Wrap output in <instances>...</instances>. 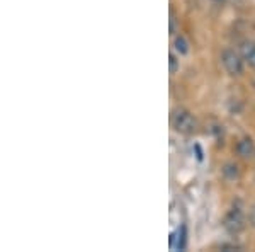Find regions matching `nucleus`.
<instances>
[{
    "mask_svg": "<svg viewBox=\"0 0 255 252\" xmlns=\"http://www.w3.org/2000/svg\"><path fill=\"white\" fill-rule=\"evenodd\" d=\"M170 121H172V126H174V130L177 133L191 135L197 130L196 118L186 109H175L174 113H172Z\"/></svg>",
    "mask_w": 255,
    "mask_h": 252,
    "instance_id": "nucleus-1",
    "label": "nucleus"
},
{
    "mask_svg": "<svg viewBox=\"0 0 255 252\" xmlns=\"http://www.w3.org/2000/svg\"><path fill=\"white\" fill-rule=\"evenodd\" d=\"M221 61H223V67L230 75L240 77L244 73V61H242L240 55L233 51V49H225L221 53Z\"/></svg>",
    "mask_w": 255,
    "mask_h": 252,
    "instance_id": "nucleus-2",
    "label": "nucleus"
},
{
    "mask_svg": "<svg viewBox=\"0 0 255 252\" xmlns=\"http://www.w3.org/2000/svg\"><path fill=\"white\" fill-rule=\"evenodd\" d=\"M225 225H226V229H228L230 232H240V230L244 229V225H245V218H244L242 210L233 208L232 212L228 213V217H226Z\"/></svg>",
    "mask_w": 255,
    "mask_h": 252,
    "instance_id": "nucleus-3",
    "label": "nucleus"
},
{
    "mask_svg": "<svg viewBox=\"0 0 255 252\" xmlns=\"http://www.w3.org/2000/svg\"><path fill=\"white\" fill-rule=\"evenodd\" d=\"M240 53H242V58H244L252 68H255V43L254 41H242Z\"/></svg>",
    "mask_w": 255,
    "mask_h": 252,
    "instance_id": "nucleus-4",
    "label": "nucleus"
},
{
    "mask_svg": "<svg viewBox=\"0 0 255 252\" xmlns=\"http://www.w3.org/2000/svg\"><path fill=\"white\" fill-rule=\"evenodd\" d=\"M237 154L244 159H250L255 154V145L250 138H242L240 142L237 143Z\"/></svg>",
    "mask_w": 255,
    "mask_h": 252,
    "instance_id": "nucleus-5",
    "label": "nucleus"
},
{
    "mask_svg": "<svg viewBox=\"0 0 255 252\" xmlns=\"http://www.w3.org/2000/svg\"><path fill=\"white\" fill-rule=\"evenodd\" d=\"M174 49L179 55H187L189 53V43H187V39L184 38L182 34H179V36H175V39H174Z\"/></svg>",
    "mask_w": 255,
    "mask_h": 252,
    "instance_id": "nucleus-6",
    "label": "nucleus"
},
{
    "mask_svg": "<svg viewBox=\"0 0 255 252\" xmlns=\"http://www.w3.org/2000/svg\"><path fill=\"white\" fill-rule=\"evenodd\" d=\"M168 67H170L172 75L177 73V70H179V60H177V56L174 55V53H170V55H168Z\"/></svg>",
    "mask_w": 255,
    "mask_h": 252,
    "instance_id": "nucleus-7",
    "label": "nucleus"
},
{
    "mask_svg": "<svg viewBox=\"0 0 255 252\" xmlns=\"http://www.w3.org/2000/svg\"><path fill=\"white\" fill-rule=\"evenodd\" d=\"M249 220L252 223V227H255V205L250 208V213H249Z\"/></svg>",
    "mask_w": 255,
    "mask_h": 252,
    "instance_id": "nucleus-8",
    "label": "nucleus"
},
{
    "mask_svg": "<svg viewBox=\"0 0 255 252\" xmlns=\"http://www.w3.org/2000/svg\"><path fill=\"white\" fill-rule=\"evenodd\" d=\"M175 17H174V14L170 15V34H175Z\"/></svg>",
    "mask_w": 255,
    "mask_h": 252,
    "instance_id": "nucleus-9",
    "label": "nucleus"
},
{
    "mask_svg": "<svg viewBox=\"0 0 255 252\" xmlns=\"http://www.w3.org/2000/svg\"><path fill=\"white\" fill-rule=\"evenodd\" d=\"M215 2H221V0H215Z\"/></svg>",
    "mask_w": 255,
    "mask_h": 252,
    "instance_id": "nucleus-10",
    "label": "nucleus"
}]
</instances>
